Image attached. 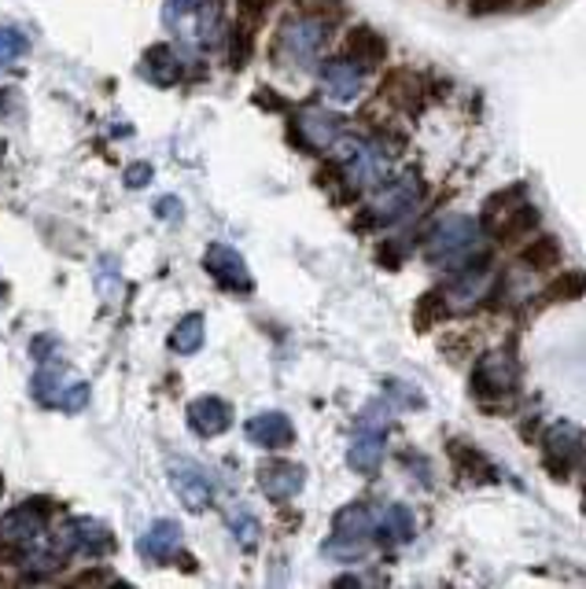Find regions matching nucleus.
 <instances>
[{"mask_svg": "<svg viewBox=\"0 0 586 589\" xmlns=\"http://www.w3.org/2000/svg\"><path fill=\"white\" fill-rule=\"evenodd\" d=\"M34 394L45 405H53V409H67V413L82 409V405L89 402V388L82 380H70V376L64 372V365H48V369L37 372Z\"/></svg>", "mask_w": 586, "mask_h": 589, "instance_id": "1", "label": "nucleus"}, {"mask_svg": "<svg viewBox=\"0 0 586 589\" xmlns=\"http://www.w3.org/2000/svg\"><path fill=\"white\" fill-rule=\"evenodd\" d=\"M204 266H207V273L226 291H251V273L244 266V258H240L232 247H226V243H215V247H207Z\"/></svg>", "mask_w": 586, "mask_h": 589, "instance_id": "2", "label": "nucleus"}, {"mask_svg": "<svg viewBox=\"0 0 586 589\" xmlns=\"http://www.w3.org/2000/svg\"><path fill=\"white\" fill-rule=\"evenodd\" d=\"M343 59H351V63L361 70L380 67L383 59H388V41L372 26H351L347 37H343Z\"/></svg>", "mask_w": 586, "mask_h": 589, "instance_id": "3", "label": "nucleus"}, {"mask_svg": "<svg viewBox=\"0 0 586 589\" xmlns=\"http://www.w3.org/2000/svg\"><path fill=\"white\" fill-rule=\"evenodd\" d=\"M535 229H539V210H535V203H517L513 210H505L502 221H494L491 236L498 247H513V243L528 240Z\"/></svg>", "mask_w": 586, "mask_h": 589, "instance_id": "4", "label": "nucleus"}, {"mask_svg": "<svg viewBox=\"0 0 586 589\" xmlns=\"http://www.w3.org/2000/svg\"><path fill=\"white\" fill-rule=\"evenodd\" d=\"M258 486L273 501H291V497L302 490V469L288 461H269L258 469Z\"/></svg>", "mask_w": 586, "mask_h": 589, "instance_id": "5", "label": "nucleus"}, {"mask_svg": "<svg viewBox=\"0 0 586 589\" xmlns=\"http://www.w3.org/2000/svg\"><path fill=\"white\" fill-rule=\"evenodd\" d=\"M564 262V247L558 236L550 232H539V236H528L520 247V266L531 273H558Z\"/></svg>", "mask_w": 586, "mask_h": 589, "instance_id": "6", "label": "nucleus"}, {"mask_svg": "<svg viewBox=\"0 0 586 589\" xmlns=\"http://www.w3.org/2000/svg\"><path fill=\"white\" fill-rule=\"evenodd\" d=\"M59 545L74 553H85V556H100L104 550H111V531L96 520H74L59 534Z\"/></svg>", "mask_w": 586, "mask_h": 589, "instance_id": "7", "label": "nucleus"}, {"mask_svg": "<svg viewBox=\"0 0 586 589\" xmlns=\"http://www.w3.org/2000/svg\"><path fill=\"white\" fill-rule=\"evenodd\" d=\"M248 439L262 446V450H280V446L296 439V428H291L285 413H258L248 420Z\"/></svg>", "mask_w": 586, "mask_h": 589, "instance_id": "8", "label": "nucleus"}, {"mask_svg": "<svg viewBox=\"0 0 586 589\" xmlns=\"http://www.w3.org/2000/svg\"><path fill=\"white\" fill-rule=\"evenodd\" d=\"M188 424H192V431L215 439V435H221L232 424V405L215 399V394H207V399H196V402L188 405Z\"/></svg>", "mask_w": 586, "mask_h": 589, "instance_id": "9", "label": "nucleus"}, {"mask_svg": "<svg viewBox=\"0 0 586 589\" xmlns=\"http://www.w3.org/2000/svg\"><path fill=\"white\" fill-rule=\"evenodd\" d=\"M280 41L288 45L291 56L310 59L321 48V41H325V23H318V19H288L280 26Z\"/></svg>", "mask_w": 586, "mask_h": 589, "instance_id": "10", "label": "nucleus"}, {"mask_svg": "<svg viewBox=\"0 0 586 589\" xmlns=\"http://www.w3.org/2000/svg\"><path fill=\"white\" fill-rule=\"evenodd\" d=\"M140 553H145L148 561H156V564L174 561V556L181 553V527L174 520L151 523V531L140 538Z\"/></svg>", "mask_w": 586, "mask_h": 589, "instance_id": "11", "label": "nucleus"}, {"mask_svg": "<svg viewBox=\"0 0 586 589\" xmlns=\"http://www.w3.org/2000/svg\"><path fill=\"white\" fill-rule=\"evenodd\" d=\"M170 483H174V490L181 494V501H185L188 509H204L210 501L207 475L199 469H192V464H174V469H170Z\"/></svg>", "mask_w": 586, "mask_h": 589, "instance_id": "12", "label": "nucleus"}, {"mask_svg": "<svg viewBox=\"0 0 586 589\" xmlns=\"http://www.w3.org/2000/svg\"><path fill=\"white\" fill-rule=\"evenodd\" d=\"M469 240H472V226L469 221H461V218H450V221H443V226L436 229V236H432L428 243V258H443L447 262L450 255H458V251L469 247Z\"/></svg>", "mask_w": 586, "mask_h": 589, "instance_id": "13", "label": "nucleus"}, {"mask_svg": "<svg viewBox=\"0 0 586 589\" xmlns=\"http://www.w3.org/2000/svg\"><path fill=\"white\" fill-rule=\"evenodd\" d=\"M579 299H586V269H558V277L542 288L545 307H564Z\"/></svg>", "mask_w": 586, "mask_h": 589, "instance_id": "14", "label": "nucleus"}, {"mask_svg": "<svg viewBox=\"0 0 586 589\" xmlns=\"http://www.w3.org/2000/svg\"><path fill=\"white\" fill-rule=\"evenodd\" d=\"M572 457H575V435L572 428H561L545 439V453H542V464L553 480H568L572 472Z\"/></svg>", "mask_w": 586, "mask_h": 589, "instance_id": "15", "label": "nucleus"}, {"mask_svg": "<svg viewBox=\"0 0 586 589\" xmlns=\"http://www.w3.org/2000/svg\"><path fill=\"white\" fill-rule=\"evenodd\" d=\"M325 89L332 100H355L361 93V67L351 59H332L325 63Z\"/></svg>", "mask_w": 586, "mask_h": 589, "instance_id": "16", "label": "nucleus"}, {"mask_svg": "<svg viewBox=\"0 0 586 589\" xmlns=\"http://www.w3.org/2000/svg\"><path fill=\"white\" fill-rule=\"evenodd\" d=\"M140 70H145V78L156 81V85H174V81L181 78V59H177L174 48L151 45L145 53V63H140Z\"/></svg>", "mask_w": 586, "mask_h": 589, "instance_id": "17", "label": "nucleus"}, {"mask_svg": "<svg viewBox=\"0 0 586 589\" xmlns=\"http://www.w3.org/2000/svg\"><path fill=\"white\" fill-rule=\"evenodd\" d=\"M307 134V140L302 145L307 148H329L332 140H336L340 134V118L336 115H325V111H314V115H302L296 122V137Z\"/></svg>", "mask_w": 586, "mask_h": 589, "instance_id": "18", "label": "nucleus"}, {"mask_svg": "<svg viewBox=\"0 0 586 589\" xmlns=\"http://www.w3.org/2000/svg\"><path fill=\"white\" fill-rule=\"evenodd\" d=\"M447 317H450V307H447V294L443 291H424L417 299V307H413V328L417 332L439 328Z\"/></svg>", "mask_w": 586, "mask_h": 589, "instance_id": "19", "label": "nucleus"}, {"mask_svg": "<svg viewBox=\"0 0 586 589\" xmlns=\"http://www.w3.org/2000/svg\"><path fill=\"white\" fill-rule=\"evenodd\" d=\"M450 461H453V469H458L461 475H469V480H491V475H494L487 457H483L476 446H469L461 439L450 442Z\"/></svg>", "mask_w": 586, "mask_h": 589, "instance_id": "20", "label": "nucleus"}, {"mask_svg": "<svg viewBox=\"0 0 586 589\" xmlns=\"http://www.w3.org/2000/svg\"><path fill=\"white\" fill-rule=\"evenodd\" d=\"M251 34H255V19L251 15H237V23L229 30V56H232V67H248L251 59Z\"/></svg>", "mask_w": 586, "mask_h": 589, "instance_id": "21", "label": "nucleus"}, {"mask_svg": "<svg viewBox=\"0 0 586 589\" xmlns=\"http://www.w3.org/2000/svg\"><path fill=\"white\" fill-rule=\"evenodd\" d=\"M170 347L177 354H196L204 347V317H199V313H188V317L174 328V335H170Z\"/></svg>", "mask_w": 586, "mask_h": 589, "instance_id": "22", "label": "nucleus"}, {"mask_svg": "<svg viewBox=\"0 0 586 589\" xmlns=\"http://www.w3.org/2000/svg\"><path fill=\"white\" fill-rule=\"evenodd\" d=\"M380 457H383L380 439H361V442L351 446L347 461H351V469H358V472H377Z\"/></svg>", "mask_w": 586, "mask_h": 589, "instance_id": "23", "label": "nucleus"}, {"mask_svg": "<svg viewBox=\"0 0 586 589\" xmlns=\"http://www.w3.org/2000/svg\"><path fill=\"white\" fill-rule=\"evenodd\" d=\"M380 534L395 538V542H406V538L413 534V516L402 509V505H391V509L383 512V520H380Z\"/></svg>", "mask_w": 586, "mask_h": 589, "instance_id": "24", "label": "nucleus"}, {"mask_svg": "<svg viewBox=\"0 0 586 589\" xmlns=\"http://www.w3.org/2000/svg\"><path fill=\"white\" fill-rule=\"evenodd\" d=\"M26 37L19 34V30H12V26H0V70H8L15 63L19 56L26 53Z\"/></svg>", "mask_w": 586, "mask_h": 589, "instance_id": "25", "label": "nucleus"}, {"mask_svg": "<svg viewBox=\"0 0 586 589\" xmlns=\"http://www.w3.org/2000/svg\"><path fill=\"white\" fill-rule=\"evenodd\" d=\"M517 0H469V15L476 19H487V15H498V12H509Z\"/></svg>", "mask_w": 586, "mask_h": 589, "instance_id": "26", "label": "nucleus"}, {"mask_svg": "<svg viewBox=\"0 0 586 589\" xmlns=\"http://www.w3.org/2000/svg\"><path fill=\"white\" fill-rule=\"evenodd\" d=\"M204 0H166V23H177L181 15H196Z\"/></svg>", "mask_w": 586, "mask_h": 589, "instance_id": "27", "label": "nucleus"}, {"mask_svg": "<svg viewBox=\"0 0 586 589\" xmlns=\"http://www.w3.org/2000/svg\"><path fill=\"white\" fill-rule=\"evenodd\" d=\"M273 4H277V0H240V15H251V19H258L262 12H269Z\"/></svg>", "mask_w": 586, "mask_h": 589, "instance_id": "28", "label": "nucleus"}, {"mask_svg": "<svg viewBox=\"0 0 586 589\" xmlns=\"http://www.w3.org/2000/svg\"><path fill=\"white\" fill-rule=\"evenodd\" d=\"M237 523V538H240V545H251L258 538V523H251V520H232Z\"/></svg>", "mask_w": 586, "mask_h": 589, "instance_id": "29", "label": "nucleus"}, {"mask_svg": "<svg viewBox=\"0 0 586 589\" xmlns=\"http://www.w3.org/2000/svg\"><path fill=\"white\" fill-rule=\"evenodd\" d=\"M148 177H151V166H148V162H140V166H134L126 174V185L129 188H140V185H148Z\"/></svg>", "mask_w": 586, "mask_h": 589, "instance_id": "30", "label": "nucleus"}, {"mask_svg": "<svg viewBox=\"0 0 586 589\" xmlns=\"http://www.w3.org/2000/svg\"><path fill=\"white\" fill-rule=\"evenodd\" d=\"M159 218H177V199H159Z\"/></svg>", "mask_w": 586, "mask_h": 589, "instance_id": "31", "label": "nucleus"}, {"mask_svg": "<svg viewBox=\"0 0 586 589\" xmlns=\"http://www.w3.org/2000/svg\"><path fill=\"white\" fill-rule=\"evenodd\" d=\"M520 4L528 8V12H539V8H545V4H550V0H520Z\"/></svg>", "mask_w": 586, "mask_h": 589, "instance_id": "32", "label": "nucleus"}]
</instances>
